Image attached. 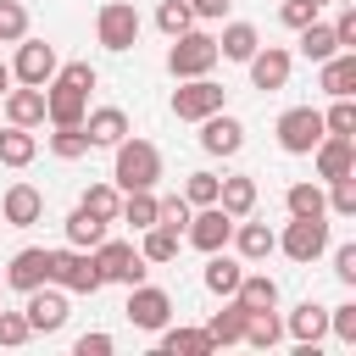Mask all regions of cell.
<instances>
[{
	"label": "cell",
	"mask_w": 356,
	"mask_h": 356,
	"mask_svg": "<svg viewBox=\"0 0 356 356\" xmlns=\"http://www.w3.org/2000/svg\"><path fill=\"white\" fill-rule=\"evenodd\" d=\"M334 278H339L345 289H356V245H339V250H334Z\"/></svg>",
	"instance_id": "681fc988"
},
{
	"label": "cell",
	"mask_w": 356,
	"mask_h": 356,
	"mask_svg": "<svg viewBox=\"0 0 356 356\" xmlns=\"http://www.w3.org/2000/svg\"><path fill=\"white\" fill-rule=\"evenodd\" d=\"M239 273H245V261H239V256H228V250H211L200 278H206V289H211L217 300H228V295L239 289Z\"/></svg>",
	"instance_id": "d4e9b609"
},
{
	"label": "cell",
	"mask_w": 356,
	"mask_h": 356,
	"mask_svg": "<svg viewBox=\"0 0 356 356\" xmlns=\"http://www.w3.org/2000/svg\"><path fill=\"white\" fill-rule=\"evenodd\" d=\"M323 195H328V211H334V217H356V172L334 178Z\"/></svg>",
	"instance_id": "b9f144b4"
},
{
	"label": "cell",
	"mask_w": 356,
	"mask_h": 356,
	"mask_svg": "<svg viewBox=\"0 0 356 356\" xmlns=\"http://www.w3.org/2000/svg\"><path fill=\"white\" fill-rule=\"evenodd\" d=\"M145 239H139V256L150 261V267H167V261H178V239L184 234H172V228H161V222H150V228H139Z\"/></svg>",
	"instance_id": "f1b7e54d"
},
{
	"label": "cell",
	"mask_w": 356,
	"mask_h": 356,
	"mask_svg": "<svg viewBox=\"0 0 356 356\" xmlns=\"http://www.w3.org/2000/svg\"><path fill=\"white\" fill-rule=\"evenodd\" d=\"M284 206H289V217H328L323 184H289V189H284Z\"/></svg>",
	"instance_id": "d6a6232c"
},
{
	"label": "cell",
	"mask_w": 356,
	"mask_h": 356,
	"mask_svg": "<svg viewBox=\"0 0 356 356\" xmlns=\"http://www.w3.org/2000/svg\"><path fill=\"white\" fill-rule=\"evenodd\" d=\"M312 6H317V11H323V6H328V0H312Z\"/></svg>",
	"instance_id": "11a10c76"
},
{
	"label": "cell",
	"mask_w": 356,
	"mask_h": 356,
	"mask_svg": "<svg viewBox=\"0 0 356 356\" xmlns=\"http://www.w3.org/2000/svg\"><path fill=\"white\" fill-rule=\"evenodd\" d=\"M11 89V61H0V95Z\"/></svg>",
	"instance_id": "db71d44e"
},
{
	"label": "cell",
	"mask_w": 356,
	"mask_h": 356,
	"mask_svg": "<svg viewBox=\"0 0 356 356\" xmlns=\"http://www.w3.org/2000/svg\"><path fill=\"white\" fill-rule=\"evenodd\" d=\"M245 345H256V350H273L278 339H284V317H278V306H267V312H245V334H239Z\"/></svg>",
	"instance_id": "83f0119b"
},
{
	"label": "cell",
	"mask_w": 356,
	"mask_h": 356,
	"mask_svg": "<svg viewBox=\"0 0 356 356\" xmlns=\"http://www.w3.org/2000/svg\"><path fill=\"white\" fill-rule=\"evenodd\" d=\"M0 217H6L11 228H33V222L44 217V195H39L33 184H11V189L0 195Z\"/></svg>",
	"instance_id": "d6986e66"
},
{
	"label": "cell",
	"mask_w": 356,
	"mask_h": 356,
	"mask_svg": "<svg viewBox=\"0 0 356 356\" xmlns=\"http://www.w3.org/2000/svg\"><path fill=\"white\" fill-rule=\"evenodd\" d=\"M334 39H339V50H356V0L339 6V17H334Z\"/></svg>",
	"instance_id": "7dc6e473"
},
{
	"label": "cell",
	"mask_w": 356,
	"mask_h": 356,
	"mask_svg": "<svg viewBox=\"0 0 356 356\" xmlns=\"http://www.w3.org/2000/svg\"><path fill=\"white\" fill-rule=\"evenodd\" d=\"M0 295H6V278H0Z\"/></svg>",
	"instance_id": "9f6ffc18"
},
{
	"label": "cell",
	"mask_w": 356,
	"mask_h": 356,
	"mask_svg": "<svg viewBox=\"0 0 356 356\" xmlns=\"http://www.w3.org/2000/svg\"><path fill=\"white\" fill-rule=\"evenodd\" d=\"M317 89L334 100V95H356V50H334L328 61H317Z\"/></svg>",
	"instance_id": "44dd1931"
},
{
	"label": "cell",
	"mask_w": 356,
	"mask_h": 356,
	"mask_svg": "<svg viewBox=\"0 0 356 356\" xmlns=\"http://www.w3.org/2000/svg\"><path fill=\"white\" fill-rule=\"evenodd\" d=\"M189 211H195V206H189L184 195H161V200H156V222H161V228H172V234H184V228H189Z\"/></svg>",
	"instance_id": "7bdbcfd3"
},
{
	"label": "cell",
	"mask_w": 356,
	"mask_h": 356,
	"mask_svg": "<svg viewBox=\"0 0 356 356\" xmlns=\"http://www.w3.org/2000/svg\"><path fill=\"white\" fill-rule=\"evenodd\" d=\"M6 289H17V295H28V289H39V284H50V250L44 245H22L11 261H6Z\"/></svg>",
	"instance_id": "5bb4252c"
},
{
	"label": "cell",
	"mask_w": 356,
	"mask_h": 356,
	"mask_svg": "<svg viewBox=\"0 0 356 356\" xmlns=\"http://www.w3.org/2000/svg\"><path fill=\"white\" fill-rule=\"evenodd\" d=\"M161 334V356H206L211 350V339H206V328H156Z\"/></svg>",
	"instance_id": "1f68e13d"
},
{
	"label": "cell",
	"mask_w": 356,
	"mask_h": 356,
	"mask_svg": "<svg viewBox=\"0 0 356 356\" xmlns=\"http://www.w3.org/2000/svg\"><path fill=\"white\" fill-rule=\"evenodd\" d=\"M278 250L300 267H312L328 250V217H289V228L278 234Z\"/></svg>",
	"instance_id": "52a82bcc"
},
{
	"label": "cell",
	"mask_w": 356,
	"mask_h": 356,
	"mask_svg": "<svg viewBox=\"0 0 356 356\" xmlns=\"http://www.w3.org/2000/svg\"><path fill=\"white\" fill-rule=\"evenodd\" d=\"M156 28L172 39V33H184V28H195V11H189V0H161L156 6Z\"/></svg>",
	"instance_id": "ab89813d"
},
{
	"label": "cell",
	"mask_w": 356,
	"mask_h": 356,
	"mask_svg": "<svg viewBox=\"0 0 356 356\" xmlns=\"http://www.w3.org/2000/svg\"><path fill=\"white\" fill-rule=\"evenodd\" d=\"M39 156V139H33V128H0V167H28Z\"/></svg>",
	"instance_id": "4dcf8cb0"
},
{
	"label": "cell",
	"mask_w": 356,
	"mask_h": 356,
	"mask_svg": "<svg viewBox=\"0 0 356 356\" xmlns=\"http://www.w3.org/2000/svg\"><path fill=\"white\" fill-rule=\"evenodd\" d=\"M228 6H234V0H189L195 22H217V17H228Z\"/></svg>",
	"instance_id": "f5cc1de1"
},
{
	"label": "cell",
	"mask_w": 356,
	"mask_h": 356,
	"mask_svg": "<svg viewBox=\"0 0 356 356\" xmlns=\"http://www.w3.org/2000/svg\"><path fill=\"white\" fill-rule=\"evenodd\" d=\"M284 334H289L295 345H317V339L328 334V306H317V300H300V306L284 317Z\"/></svg>",
	"instance_id": "603a6c76"
},
{
	"label": "cell",
	"mask_w": 356,
	"mask_h": 356,
	"mask_svg": "<svg viewBox=\"0 0 356 356\" xmlns=\"http://www.w3.org/2000/svg\"><path fill=\"white\" fill-rule=\"evenodd\" d=\"M22 317H28L33 334H61L67 317H72V312H67V289H61V284H39V289H28Z\"/></svg>",
	"instance_id": "30bf717a"
},
{
	"label": "cell",
	"mask_w": 356,
	"mask_h": 356,
	"mask_svg": "<svg viewBox=\"0 0 356 356\" xmlns=\"http://www.w3.org/2000/svg\"><path fill=\"white\" fill-rule=\"evenodd\" d=\"M89 256H95L100 278H106V284H122V289L145 284V273H150V261H145V256H139V245H128V239H100Z\"/></svg>",
	"instance_id": "3957f363"
},
{
	"label": "cell",
	"mask_w": 356,
	"mask_h": 356,
	"mask_svg": "<svg viewBox=\"0 0 356 356\" xmlns=\"http://www.w3.org/2000/svg\"><path fill=\"white\" fill-rule=\"evenodd\" d=\"M328 334H334L339 345H356V300H345V306H328Z\"/></svg>",
	"instance_id": "ee69618b"
},
{
	"label": "cell",
	"mask_w": 356,
	"mask_h": 356,
	"mask_svg": "<svg viewBox=\"0 0 356 356\" xmlns=\"http://www.w3.org/2000/svg\"><path fill=\"white\" fill-rule=\"evenodd\" d=\"M217 206L239 222V217H250L256 211V178L250 172H234V178H217Z\"/></svg>",
	"instance_id": "cb8c5ba5"
},
{
	"label": "cell",
	"mask_w": 356,
	"mask_h": 356,
	"mask_svg": "<svg viewBox=\"0 0 356 356\" xmlns=\"http://www.w3.org/2000/svg\"><path fill=\"white\" fill-rule=\"evenodd\" d=\"M256 44H261L256 22H222V33H217V56L222 61H250Z\"/></svg>",
	"instance_id": "4316f807"
},
{
	"label": "cell",
	"mask_w": 356,
	"mask_h": 356,
	"mask_svg": "<svg viewBox=\"0 0 356 356\" xmlns=\"http://www.w3.org/2000/svg\"><path fill=\"white\" fill-rule=\"evenodd\" d=\"M245 67H250V83L273 95V89H284V83H289V67H295V56H289L284 44H256V56H250Z\"/></svg>",
	"instance_id": "e0dca14e"
},
{
	"label": "cell",
	"mask_w": 356,
	"mask_h": 356,
	"mask_svg": "<svg viewBox=\"0 0 356 356\" xmlns=\"http://www.w3.org/2000/svg\"><path fill=\"white\" fill-rule=\"evenodd\" d=\"M312 161H317V178L334 184V178H345V172H356V139H350V134H323V139L312 145Z\"/></svg>",
	"instance_id": "2e32d148"
},
{
	"label": "cell",
	"mask_w": 356,
	"mask_h": 356,
	"mask_svg": "<svg viewBox=\"0 0 356 356\" xmlns=\"http://www.w3.org/2000/svg\"><path fill=\"white\" fill-rule=\"evenodd\" d=\"M78 206H89L95 217H106V222H117V206H122V189H117L111 178H106V184H89Z\"/></svg>",
	"instance_id": "74e56055"
},
{
	"label": "cell",
	"mask_w": 356,
	"mask_h": 356,
	"mask_svg": "<svg viewBox=\"0 0 356 356\" xmlns=\"http://www.w3.org/2000/svg\"><path fill=\"white\" fill-rule=\"evenodd\" d=\"M56 44H44V39H17V61H11V78L17 83H33V89H44L50 78H56Z\"/></svg>",
	"instance_id": "7c38bea8"
},
{
	"label": "cell",
	"mask_w": 356,
	"mask_h": 356,
	"mask_svg": "<svg viewBox=\"0 0 356 356\" xmlns=\"http://www.w3.org/2000/svg\"><path fill=\"white\" fill-rule=\"evenodd\" d=\"M323 134H350L356 139V100L350 95H334V106L323 111Z\"/></svg>",
	"instance_id": "f35d334b"
},
{
	"label": "cell",
	"mask_w": 356,
	"mask_h": 356,
	"mask_svg": "<svg viewBox=\"0 0 356 356\" xmlns=\"http://www.w3.org/2000/svg\"><path fill=\"white\" fill-rule=\"evenodd\" d=\"M278 17H284V28H295V33H300V28L317 17V6H312V0H284V6H278Z\"/></svg>",
	"instance_id": "c3c4849f"
},
{
	"label": "cell",
	"mask_w": 356,
	"mask_h": 356,
	"mask_svg": "<svg viewBox=\"0 0 356 356\" xmlns=\"http://www.w3.org/2000/svg\"><path fill=\"white\" fill-rule=\"evenodd\" d=\"M83 111H89V89H78V83H67V78H50V83H44V122H50V128L83 122Z\"/></svg>",
	"instance_id": "4fadbf2b"
},
{
	"label": "cell",
	"mask_w": 356,
	"mask_h": 356,
	"mask_svg": "<svg viewBox=\"0 0 356 356\" xmlns=\"http://www.w3.org/2000/svg\"><path fill=\"white\" fill-rule=\"evenodd\" d=\"M139 11H134V0H106L100 6V17H95V33H100V44L111 50V56H122V50H134L139 44Z\"/></svg>",
	"instance_id": "8992f818"
},
{
	"label": "cell",
	"mask_w": 356,
	"mask_h": 356,
	"mask_svg": "<svg viewBox=\"0 0 356 356\" xmlns=\"http://www.w3.org/2000/svg\"><path fill=\"white\" fill-rule=\"evenodd\" d=\"M156 178H161V150L150 145V139H117L111 145V184L128 195V189H156Z\"/></svg>",
	"instance_id": "6da1fadb"
},
{
	"label": "cell",
	"mask_w": 356,
	"mask_h": 356,
	"mask_svg": "<svg viewBox=\"0 0 356 356\" xmlns=\"http://www.w3.org/2000/svg\"><path fill=\"white\" fill-rule=\"evenodd\" d=\"M278 150H289V156H312V145L323 139V111L317 106H289L284 117H278Z\"/></svg>",
	"instance_id": "ba28073f"
},
{
	"label": "cell",
	"mask_w": 356,
	"mask_h": 356,
	"mask_svg": "<svg viewBox=\"0 0 356 356\" xmlns=\"http://www.w3.org/2000/svg\"><path fill=\"white\" fill-rule=\"evenodd\" d=\"M217 61H222V56H217V33L184 28V33H172V44H167V72H172V78H206Z\"/></svg>",
	"instance_id": "7a4b0ae2"
},
{
	"label": "cell",
	"mask_w": 356,
	"mask_h": 356,
	"mask_svg": "<svg viewBox=\"0 0 356 356\" xmlns=\"http://www.w3.org/2000/svg\"><path fill=\"white\" fill-rule=\"evenodd\" d=\"M117 222H128L134 234L150 228V222H156V195H150V189H128L122 206H117Z\"/></svg>",
	"instance_id": "d590c367"
},
{
	"label": "cell",
	"mask_w": 356,
	"mask_h": 356,
	"mask_svg": "<svg viewBox=\"0 0 356 356\" xmlns=\"http://www.w3.org/2000/svg\"><path fill=\"white\" fill-rule=\"evenodd\" d=\"M0 100H6V122L11 128H39L44 122V89L22 83V89H6Z\"/></svg>",
	"instance_id": "7402d4cb"
},
{
	"label": "cell",
	"mask_w": 356,
	"mask_h": 356,
	"mask_svg": "<svg viewBox=\"0 0 356 356\" xmlns=\"http://www.w3.org/2000/svg\"><path fill=\"white\" fill-rule=\"evenodd\" d=\"M184 239H189L195 250H206V256H211V250H228V239H234V217H228L217 200H211V206H195Z\"/></svg>",
	"instance_id": "9c48e42d"
},
{
	"label": "cell",
	"mask_w": 356,
	"mask_h": 356,
	"mask_svg": "<svg viewBox=\"0 0 356 356\" xmlns=\"http://www.w3.org/2000/svg\"><path fill=\"white\" fill-rule=\"evenodd\" d=\"M111 345H117V339L95 328V334H78V345H72V350H78V356H111Z\"/></svg>",
	"instance_id": "816d5d0a"
},
{
	"label": "cell",
	"mask_w": 356,
	"mask_h": 356,
	"mask_svg": "<svg viewBox=\"0 0 356 356\" xmlns=\"http://www.w3.org/2000/svg\"><path fill=\"white\" fill-rule=\"evenodd\" d=\"M50 156H56V161H78V156H89V134H83V122L56 128V134H50Z\"/></svg>",
	"instance_id": "8d00e7d4"
},
{
	"label": "cell",
	"mask_w": 356,
	"mask_h": 356,
	"mask_svg": "<svg viewBox=\"0 0 356 356\" xmlns=\"http://www.w3.org/2000/svg\"><path fill=\"white\" fill-rule=\"evenodd\" d=\"M56 78H67V83H78V89H95V83H100L89 61H67V67H56Z\"/></svg>",
	"instance_id": "f907efd6"
},
{
	"label": "cell",
	"mask_w": 356,
	"mask_h": 356,
	"mask_svg": "<svg viewBox=\"0 0 356 356\" xmlns=\"http://www.w3.org/2000/svg\"><path fill=\"white\" fill-rule=\"evenodd\" d=\"M222 106H228V89L211 72L206 78H178V89H172V117L178 122H200V117H211Z\"/></svg>",
	"instance_id": "277c9868"
},
{
	"label": "cell",
	"mask_w": 356,
	"mask_h": 356,
	"mask_svg": "<svg viewBox=\"0 0 356 356\" xmlns=\"http://www.w3.org/2000/svg\"><path fill=\"white\" fill-rule=\"evenodd\" d=\"M334 50H339V39H334V22H317V17H312V22L300 28V56H306V61H328Z\"/></svg>",
	"instance_id": "e575fe53"
},
{
	"label": "cell",
	"mask_w": 356,
	"mask_h": 356,
	"mask_svg": "<svg viewBox=\"0 0 356 356\" xmlns=\"http://www.w3.org/2000/svg\"><path fill=\"white\" fill-rule=\"evenodd\" d=\"M200 150L206 156H239L245 150V122L228 117V106L211 111V117H200Z\"/></svg>",
	"instance_id": "9a60e30c"
},
{
	"label": "cell",
	"mask_w": 356,
	"mask_h": 356,
	"mask_svg": "<svg viewBox=\"0 0 356 356\" xmlns=\"http://www.w3.org/2000/svg\"><path fill=\"white\" fill-rule=\"evenodd\" d=\"M28 39V6L22 0H0V44Z\"/></svg>",
	"instance_id": "60d3db41"
},
{
	"label": "cell",
	"mask_w": 356,
	"mask_h": 356,
	"mask_svg": "<svg viewBox=\"0 0 356 356\" xmlns=\"http://www.w3.org/2000/svg\"><path fill=\"white\" fill-rule=\"evenodd\" d=\"M245 312H250V306H239V300L228 295L222 312L206 317V339H211V350H217V345H239V334H245Z\"/></svg>",
	"instance_id": "484cf974"
},
{
	"label": "cell",
	"mask_w": 356,
	"mask_h": 356,
	"mask_svg": "<svg viewBox=\"0 0 356 356\" xmlns=\"http://www.w3.org/2000/svg\"><path fill=\"white\" fill-rule=\"evenodd\" d=\"M184 200L189 206H211L217 200V172H189L184 178Z\"/></svg>",
	"instance_id": "f6af8a7d"
},
{
	"label": "cell",
	"mask_w": 356,
	"mask_h": 356,
	"mask_svg": "<svg viewBox=\"0 0 356 356\" xmlns=\"http://www.w3.org/2000/svg\"><path fill=\"white\" fill-rule=\"evenodd\" d=\"M106 239V217H95L89 206H78L72 217H67V245H78V250H95Z\"/></svg>",
	"instance_id": "836d02e7"
},
{
	"label": "cell",
	"mask_w": 356,
	"mask_h": 356,
	"mask_svg": "<svg viewBox=\"0 0 356 356\" xmlns=\"http://www.w3.org/2000/svg\"><path fill=\"white\" fill-rule=\"evenodd\" d=\"M50 284H61L67 295H95L106 278H100V267H95L89 250L67 245V250H50Z\"/></svg>",
	"instance_id": "5b68a950"
},
{
	"label": "cell",
	"mask_w": 356,
	"mask_h": 356,
	"mask_svg": "<svg viewBox=\"0 0 356 356\" xmlns=\"http://www.w3.org/2000/svg\"><path fill=\"white\" fill-rule=\"evenodd\" d=\"M234 300L250 306V312H267V306H278V278H267V273H239Z\"/></svg>",
	"instance_id": "f546056e"
},
{
	"label": "cell",
	"mask_w": 356,
	"mask_h": 356,
	"mask_svg": "<svg viewBox=\"0 0 356 356\" xmlns=\"http://www.w3.org/2000/svg\"><path fill=\"white\" fill-rule=\"evenodd\" d=\"M28 339H33L28 317H22V312H0V345H6V350H17V345H28Z\"/></svg>",
	"instance_id": "bcb514c9"
},
{
	"label": "cell",
	"mask_w": 356,
	"mask_h": 356,
	"mask_svg": "<svg viewBox=\"0 0 356 356\" xmlns=\"http://www.w3.org/2000/svg\"><path fill=\"white\" fill-rule=\"evenodd\" d=\"M234 250H239V261H267L273 250H278V234L267 228V222H250V217H239L234 222V239H228Z\"/></svg>",
	"instance_id": "ffe728a7"
},
{
	"label": "cell",
	"mask_w": 356,
	"mask_h": 356,
	"mask_svg": "<svg viewBox=\"0 0 356 356\" xmlns=\"http://www.w3.org/2000/svg\"><path fill=\"white\" fill-rule=\"evenodd\" d=\"M122 312H128V323H134V328L156 334V328H167V323H172V295H167V289H156V284H134Z\"/></svg>",
	"instance_id": "8fae6325"
},
{
	"label": "cell",
	"mask_w": 356,
	"mask_h": 356,
	"mask_svg": "<svg viewBox=\"0 0 356 356\" xmlns=\"http://www.w3.org/2000/svg\"><path fill=\"white\" fill-rule=\"evenodd\" d=\"M83 134H89V150H111L134 128H128V111L122 106H95V111H83Z\"/></svg>",
	"instance_id": "ac0fdd59"
}]
</instances>
